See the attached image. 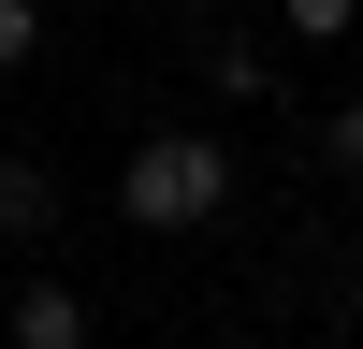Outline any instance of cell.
Listing matches in <instances>:
<instances>
[{
    "label": "cell",
    "mask_w": 363,
    "mask_h": 349,
    "mask_svg": "<svg viewBox=\"0 0 363 349\" xmlns=\"http://www.w3.org/2000/svg\"><path fill=\"white\" fill-rule=\"evenodd\" d=\"M44 233H58V174L29 145H0V248H44Z\"/></svg>",
    "instance_id": "cell-3"
},
{
    "label": "cell",
    "mask_w": 363,
    "mask_h": 349,
    "mask_svg": "<svg viewBox=\"0 0 363 349\" xmlns=\"http://www.w3.org/2000/svg\"><path fill=\"white\" fill-rule=\"evenodd\" d=\"M87 335H102V306L73 277H0V349H87Z\"/></svg>",
    "instance_id": "cell-2"
},
{
    "label": "cell",
    "mask_w": 363,
    "mask_h": 349,
    "mask_svg": "<svg viewBox=\"0 0 363 349\" xmlns=\"http://www.w3.org/2000/svg\"><path fill=\"white\" fill-rule=\"evenodd\" d=\"M218 204H233V160L203 131H145L131 160H116V218H131V233H203Z\"/></svg>",
    "instance_id": "cell-1"
},
{
    "label": "cell",
    "mask_w": 363,
    "mask_h": 349,
    "mask_svg": "<svg viewBox=\"0 0 363 349\" xmlns=\"http://www.w3.org/2000/svg\"><path fill=\"white\" fill-rule=\"evenodd\" d=\"M277 29H291V44H349V29H363V0H277Z\"/></svg>",
    "instance_id": "cell-5"
},
{
    "label": "cell",
    "mask_w": 363,
    "mask_h": 349,
    "mask_svg": "<svg viewBox=\"0 0 363 349\" xmlns=\"http://www.w3.org/2000/svg\"><path fill=\"white\" fill-rule=\"evenodd\" d=\"M203 87H218V102H277V58L262 44H203Z\"/></svg>",
    "instance_id": "cell-4"
},
{
    "label": "cell",
    "mask_w": 363,
    "mask_h": 349,
    "mask_svg": "<svg viewBox=\"0 0 363 349\" xmlns=\"http://www.w3.org/2000/svg\"><path fill=\"white\" fill-rule=\"evenodd\" d=\"M44 58V0H0V73H29Z\"/></svg>",
    "instance_id": "cell-7"
},
{
    "label": "cell",
    "mask_w": 363,
    "mask_h": 349,
    "mask_svg": "<svg viewBox=\"0 0 363 349\" xmlns=\"http://www.w3.org/2000/svg\"><path fill=\"white\" fill-rule=\"evenodd\" d=\"M306 349H335V335H306Z\"/></svg>",
    "instance_id": "cell-8"
},
{
    "label": "cell",
    "mask_w": 363,
    "mask_h": 349,
    "mask_svg": "<svg viewBox=\"0 0 363 349\" xmlns=\"http://www.w3.org/2000/svg\"><path fill=\"white\" fill-rule=\"evenodd\" d=\"M320 160H335V174H349V189H363V87H349V102H335V116H320Z\"/></svg>",
    "instance_id": "cell-6"
}]
</instances>
